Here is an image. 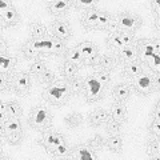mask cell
Listing matches in <instances>:
<instances>
[{
  "mask_svg": "<svg viewBox=\"0 0 160 160\" xmlns=\"http://www.w3.org/2000/svg\"><path fill=\"white\" fill-rule=\"evenodd\" d=\"M135 48L138 52V60L146 64L155 73H159L160 68V49L159 40L144 38L135 42Z\"/></svg>",
  "mask_w": 160,
  "mask_h": 160,
  "instance_id": "obj_1",
  "label": "cell"
},
{
  "mask_svg": "<svg viewBox=\"0 0 160 160\" xmlns=\"http://www.w3.org/2000/svg\"><path fill=\"white\" fill-rule=\"evenodd\" d=\"M44 102L51 104L53 107H63L69 102L71 99V91L68 87L67 80L62 82H53L51 86H47L42 93Z\"/></svg>",
  "mask_w": 160,
  "mask_h": 160,
  "instance_id": "obj_2",
  "label": "cell"
},
{
  "mask_svg": "<svg viewBox=\"0 0 160 160\" xmlns=\"http://www.w3.org/2000/svg\"><path fill=\"white\" fill-rule=\"evenodd\" d=\"M129 87H131V91L138 96L148 98L149 95L159 89V73H140L139 76L132 79Z\"/></svg>",
  "mask_w": 160,
  "mask_h": 160,
  "instance_id": "obj_3",
  "label": "cell"
},
{
  "mask_svg": "<svg viewBox=\"0 0 160 160\" xmlns=\"http://www.w3.org/2000/svg\"><path fill=\"white\" fill-rule=\"evenodd\" d=\"M28 123L35 131L43 132L51 127L52 123V113L49 109L44 106H36L33 107L28 115Z\"/></svg>",
  "mask_w": 160,
  "mask_h": 160,
  "instance_id": "obj_4",
  "label": "cell"
},
{
  "mask_svg": "<svg viewBox=\"0 0 160 160\" xmlns=\"http://www.w3.org/2000/svg\"><path fill=\"white\" fill-rule=\"evenodd\" d=\"M106 89L107 87L100 83L93 75H89V76L84 78L83 96L87 100V103L91 104V103L102 102L104 96H106Z\"/></svg>",
  "mask_w": 160,
  "mask_h": 160,
  "instance_id": "obj_5",
  "label": "cell"
},
{
  "mask_svg": "<svg viewBox=\"0 0 160 160\" xmlns=\"http://www.w3.org/2000/svg\"><path fill=\"white\" fill-rule=\"evenodd\" d=\"M32 40L40 55H66L67 52L66 42L59 40L53 36H46L43 39L32 38Z\"/></svg>",
  "mask_w": 160,
  "mask_h": 160,
  "instance_id": "obj_6",
  "label": "cell"
},
{
  "mask_svg": "<svg viewBox=\"0 0 160 160\" xmlns=\"http://www.w3.org/2000/svg\"><path fill=\"white\" fill-rule=\"evenodd\" d=\"M143 26V19L136 13L124 11L115 16V28L119 31H126L135 33Z\"/></svg>",
  "mask_w": 160,
  "mask_h": 160,
  "instance_id": "obj_7",
  "label": "cell"
},
{
  "mask_svg": "<svg viewBox=\"0 0 160 160\" xmlns=\"http://www.w3.org/2000/svg\"><path fill=\"white\" fill-rule=\"evenodd\" d=\"M11 92L20 98H26L31 92V75L28 72H15L11 76Z\"/></svg>",
  "mask_w": 160,
  "mask_h": 160,
  "instance_id": "obj_8",
  "label": "cell"
},
{
  "mask_svg": "<svg viewBox=\"0 0 160 160\" xmlns=\"http://www.w3.org/2000/svg\"><path fill=\"white\" fill-rule=\"evenodd\" d=\"M38 143L42 147H44V149H46L48 153L52 155L60 146H63V144L66 143V140H64V138L62 136V133L59 131L49 127L48 129H46V131H43L42 138L39 139Z\"/></svg>",
  "mask_w": 160,
  "mask_h": 160,
  "instance_id": "obj_9",
  "label": "cell"
},
{
  "mask_svg": "<svg viewBox=\"0 0 160 160\" xmlns=\"http://www.w3.org/2000/svg\"><path fill=\"white\" fill-rule=\"evenodd\" d=\"M78 47L80 49V55H82V66L95 67L100 55L99 47L92 42H83L78 44Z\"/></svg>",
  "mask_w": 160,
  "mask_h": 160,
  "instance_id": "obj_10",
  "label": "cell"
},
{
  "mask_svg": "<svg viewBox=\"0 0 160 160\" xmlns=\"http://www.w3.org/2000/svg\"><path fill=\"white\" fill-rule=\"evenodd\" d=\"M49 32H51V36L56 38L59 40H63L66 42L69 38L72 36V29L69 27V24L64 20H55L49 24Z\"/></svg>",
  "mask_w": 160,
  "mask_h": 160,
  "instance_id": "obj_11",
  "label": "cell"
},
{
  "mask_svg": "<svg viewBox=\"0 0 160 160\" xmlns=\"http://www.w3.org/2000/svg\"><path fill=\"white\" fill-rule=\"evenodd\" d=\"M69 159L73 160H96L98 155L88 144H79L73 147L69 153Z\"/></svg>",
  "mask_w": 160,
  "mask_h": 160,
  "instance_id": "obj_12",
  "label": "cell"
},
{
  "mask_svg": "<svg viewBox=\"0 0 160 160\" xmlns=\"http://www.w3.org/2000/svg\"><path fill=\"white\" fill-rule=\"evenodd\" d=\"M118 66H119V63H118L116 55L115 53H103V55H99L98 62L95 64V68H98V71L112 72Z\"/></svg>",
  "mask_w": 160,
  "mask_h": 160,
  "instance_id": "obj_13",
  "label": "cell"
},
{
  "mask_svg": "<svg viewBox=\"0 0 160 160\" xmlns=\"http://www.w3.org/2000/svg\"><path fill=\"white\" fill-rule=\"evenodd\" d=\"M109 119V111H107L106 108H95L87 116V123L91 127H100L103 124L107 123V120Z\"/></svg>",
  "mask_w": 160,
  "mask_h": 160,
  "instance_id": "obj_14",
  "label": "cell"
},
{
  "mask_svg": "<svg viewBox=\"0 0 160 160\" xmlns=\"http://www.w3.org/2000/svg\"><path fill=\"white\" fill-rule=\"evenodd\" d=\"M113 27H115V18L112 16V13H109L108 11H102V9H100L95 31H109L111 32Z\"/></svg>",
  "mask_w": 160,
  "mask_h": 160,
  "instance_id": "obj_15",
  "label": "cell"
},
{
  "mask_svg": "<svg viewBox=\"0 0 160 160\" xmlns=\"http://www.w3.org/2000/svg\"><path fill=\"white\" fill-rule=\"evenodd\" d=\"M72 3L67 2V0H53V2L47 3V9L49 13L55 15V16H63L67 15V12L71 9Z\"/></svg>",
  "mask_w": 160,
  "mask_h": 160,
  "instance_id": "obj_16",
  "label": "cell"
},
{
  "mask_svg": "<svg viewBox=\"0 0 160 160\" xmlns=\"http://www.w3.org/2000/svg\"><path fill=\"white\" fill-rule=\"evenodd\" d=\"M143 72H144V64L142 62H139V60H135V62L124 64L123 69H122V76L132 80L133 78L139 76V75Z\"/></svg>",
  "mask_w": 160,
  "mask_h": 160,
  "instance_id": "obj_17",
  "label": "cell"
},
{
  "mask_svg": "<svg viewBox=\"0 0 160 160\" xmlns=\"http://www.w3.org/2000/svg\"><path fill=\"white\" fill-rule=\"evenodd\" d=\"M99 13H100V9L99 8H92V9H88L83 13L82 16V26L84 27L86 31H95V27H96V22H98V18H99Z\"/></svg>",
  "mask_w": 160,
  "mask_h": 160,
  "instance_id": "obj_18",
  "label": "cell"
},
{
  "mask_svg": "<svg viewBox=\"0 0 160 160\" xmlns=\"http://www.w3.org/2000/svg\"><path fill=\"white\" fill-rule=\"evenodd\" d=\"M20 55L26 60H39L40 52L38 51V48L35 47L32 38H29L28 40H26V42L22 44V47H20Z\"/></svg>",
  "mask_w": 160,
  "mask_h": 160,
  "instance_id": "obj_19",
  "label": "cell"
},
{
  "mask_svg": "<svg viewBox=\"0 0 160 160\" xmlns=\"http://www.w3.org/2000/svg\"><path fill=\"white\" fill-rule=\"evenodd\" d=\"M18 58L12 55L4 53L0 55V73L3 75H13V69L16 68Z\"/></svg>",
  "mask_w": 160,
  "mask_h": 160,
  "instance_id": "obj_20",
  "label": "cell"
},
{
  "mask_svg": "<svg viewBox=\"0 0 160 160\" xmlns=\"http://www.w3.org/2000/svg\"><path fill=\"white\" fill-rule=\"evenodd\" d=\"M127 116H128V109L124 103L115 102L111 106V108H109V118L116 120L119 123L123 124L127 120Z\"/></svg>",
  "mask_w": 160,
  "mask_h": 160,
  "instance_id": "obj_21",
  "label": "cell"
},
{
  "mask_svg": "<svg viewBox=\"0 0 160 160\" xmlns=\"http://www.w3.org/2000/svg\"><path fill=\"white\" fill-rule=\"evenodd\" d=\"M112 96L115 99V102H120V103H124L127 102L131 96V87H129V84H126V83H119L116 86L112 87Z\"/></svg>",
  "mask_w": 160,
  "mask_h": 160,
  "instance_id": "obj_22",
  "label": "cell"
},
{
  "mask_svg": "<svg viewBox=\"0 0 160 160\" xmlns=\"http://www.w3.org/2000/svg\"><path fill=\"white\" fill-rule=\"evenodd\" d=\"M19 23H20V15L13 7L2 12V26L4 28L16 27Z\"/></svg>",
  "mask_w": 160,
  "mask_h": 160,
  "instance_id": "obj_23",
  "label": "cell"
},
{
  "mask_svg": "<svg viewBox=\"0 0 160 160\" xmlns=\"http://www.w3.org/2000/svg\"><path fill=\"white\" fill-rule=\"evenodd\" d=\"M28 32L33 39H43L48 35V28L40 20H32L28 24Z\"/></svg>",
  "mask_w": 160,
  "mask_h": 160,
  "instance_id": "obj_24",
  "label": "cell"
},
{
  "mask_svg": "<svg viewBox=\"0 0 160 160\" xmlns=\"http://www.w3.org/2000/svg\"><path fill=\"white\" fill-rule=\"evenodd\" d=\"M116 59H118V63L119 64H127V63H131L138 60V52H136V48L133 47H124L123 49L116 53Z\"/></svg>",
  "mask_w": 160,
  "mask_h": 160,
  "instance_id": "obj_25",
  "label": "cell"
},
{
  "mask_svg": "<svg viewBox=\"0 0 160 160\" xmlns=\"http://www.w3.org/2000/svg\"><path fill=\"white\" fill-rule=\"evenodd\" d=\"M107 47L109 51H112V53H115V55H116L120 49L124 48L119 29H113V31L109 32L108 38H107Z\"/></svg>",
  "mask_w": 160,
  "mask_h": 160,
  "instance_id": "obj_26",
  "label": "cell"
},
{
  "mask_svg": "<svg viewBox=\"0 0 160 160\" xmlns=\"http://www.w3.org/2000/svg\"><path fill=\"white\" fill-rule=\"evenodd\" d=\"M148 129H149V133L153 138H159V133H160V106H159V103L156 104V107L152 111Z\"/></svg>",
  "mask_w": 160,
  "mask_h": 160,
  "instance_id": "obj_27",
  "label": "cell"
},
{
  "mask_svg": "<svg viewBox=\"0 0 160 160\" xmlns=\"http://www.w3.org/2000/svg\"><path fill=\"white\" fill-rule=\"evenodd\" d=\"M78 72H79L78 64L67 62V60L62 64V67H60V73H62V76L66 80H69V79H72L75 76H78Z\"/></svg>",
  "mask_w": 160,
  "mask_h": 160,
  "instance_id": "obj_28",
  "label": "cell"
},
{
  "mask_svg": "<svg viewBox=\"0 0 160 160\" xmlns=\"http://www.w3.org/2000/svg\"><path fill=\"white\" fill-rule=\"evenodd\" d=\"M68 82V87L71 91L72 96H80L83 95V88H84V79L80 76H75L72 79L67 80Z\"/></svg>",
  "mask_w": 160,
  "mask_h": 160,
  "instance_id": "obj_29",
  "label": "cell"
},
{
  "mask_svg": "<svg viewBox=\"0 0 160 160\" xmlns=\"http://www.w3.org/2000/svg\"><path fill=\"white\" fill-rule=\"evenodd\" d=\"M2 127V138L4 139L7 132H13V131H22V123H20L19 118H9Z\"/></svg>",
  "mask_w": 160,
  "mask_h": 160,
  "instance_id": "obj_30",
  "label": "cell"
},
{
  "mask_svg": "<svg viewBox=\"0 0 160 160\" xmlns=\"http://www.w3.org/2000/svg\"><path fill=\"white\" fill-rule=\"evenodd\" d=\"M106 146L111 152L118 153L123 149V138L120 135H109V138L106 140Z\"/></svg>",
  "mask_w": 160,
  "mask_h": 160,
  "instance_id": "obj_31",
  "label": "cell"
},
{
  "mask_svg": "<svg viewBox=\"0 0 160 160\" xmlns=\"http://www.w3.org/2000/svg\"><path fill=\"white\" fill-rule=\"evenodd\" d=\"M146 152L147 156L151 159H158L160 153V144H159V138H152L149 139L146 144Z\"/></svg>",
  "mask_w": 160,
  "mask_h": 160,
  "instance_id": "obj_32",
  "label": "cell"
},
{
  "mask_svg": "<svg viewBox=\"0 0 160 160\" xmlns=\"http://www.w3.org/2000/svg\"><path fill=\"white\" fill-rule=\"evenodd\" d=\"M84 118L82 116V113L79 112H71L68 113L66 118H64V123L68 128H78L83 124Z\"/></svg>",
  "mask_w": 160,
  "mask_h": 160,
  "instance_id": "obj_33",
  "label": "cell"
},
{
  "mask_svg": "<svg viewBox=\"0 0 160 160\" xmlns=\"http://www.w3.org/2000/svg\"><path fill=\"white\" fill-rule=\"evenodd\" d=\"M72 6L75 9H82V11H88V9H92V8H98L99 6V2L96 0H75V2H71Z\"/></svg>",
  "mask_w": 160,
  "mask_h": 160,
  "instance_id": "obj_34",
  "label": "cell"
},
{
  "mask_svg": "<svg viewBox=\"0 0 160 160\" xmlns=\"http://www.w3.org/2000/svg\"><path fill=\"white\" fill-rule=\"evenodd\" d=\"M6 109H7V115L9 118H20L23 115L22 106L18 102H15V100L6 103Z\"/></svg>",
  "mask_w": 160,
  "mask_h": 160,
  "instance_id": "obj_35",
  "label": "cell"
},
{
  "mask_svg": "<svg viewBox=\"0 0 160 160\" xmlns=\"http://www.w3.org/2000/svg\"><path fill=\"white\" fill-rule=\"evenodd\" d=\"M64 58H66L67 62H71L73 64H82V55H80V49L78 46L72 47L71 49H67L66 55H64Z\"/></svg>",
  "mask_w": 160,
  "mask_h": 160,
  "instance_id": "obj_36",
  "label": "cell"
},
{
  "mask_svg": "<svg viewBox=\"0 0 160 160\" xmlns=\"http://www.w3.org/2000/svg\"><path fill=\"white\" fill-rule=\"evenodd\" d=\"M6 142L11 146H19L22 144L23 139H24V135H23V129L22 131H13V132H7L6 133Z\"/></svg>",
  "mask_w": 160,
  "mask_h": 160,
  "instance_id": "obj_37",
  "label": "cell"
},
{
  "mask_svg": "<svg viewBox=\"0 0 160 160\" xmlns=\"http://www.w3.org/2000/svg\"><path fill=\"white\" fill-rule=\"evenodd\" d=\"M88 146L91 147L95 152L102 151L104 148V146H106V140H104V138L102 135H95L93 138H91L88 140Z\"/></svg>",
  "mask_w": 160,
  "mask_h": 160,
  "instance_id": "obj_38",
  "label": "cell"
},
{
  "mask_svg": "<svg viewBox=\"0 0 160 160\" xmlns=\"http://www.w3.org/2000/svg\"><path fill=\"white\" fill-rule=\"evenodd\" d=\"M122 123H119L116 122V120H113L109 118L107 120V123H106V131L109 133V135H120V132H122Z\"/></svg>",
  "mask_w": 160,
  "mask_h": 160,
  "instance_id": "obj_39",
  "label": "cell"
},
{
  "mask_svg": "<svg viewBox=\"0 0 160 160\" xmlns=\"http://www.w3.org/2000/svg\"><path fill=\"white\" fill-rule=\"evenodd\" d=\"M47 69V63L46 60H35V62L31 64V67H29V72L35 76H39L40 73H43L44 71Z\"/></svg>",
  "mask_w": 160,
  "mask_h": 160,
  "instance_id": "obj_40",
  "label": "cell"
},
{
  "mask_svg": "<svg viewBox=\"0 0 160 160\" xmlns=\"http://www.w3.org/2000/svg\"><path fill=\"white\" fill-rule=\"evenodd\" d=\"M38 80L40 84H44V86H51L55 82V72L51 69H46L43 73H40L38 76Z\"/></svg>",
  "mask_w": 160,
  "mask_h": 160,
  "instance_id": "obj_41",
  "label": "cell"
},
{
  "mask_svg": "<svg viewBox=\"0 0 160 160\" xmlns=\"http://www.w3.org/2000/svg\"><path fill=\"white\" fill-rule=\"evenodd\" d=\"M120 38H122V42H123L124 47H133L135 46V42H136L135 33L126 32V31H120Z\"/></svg>",
  "mask_w": 160,
  "mask_h": 160,
  "instance_id": "obj_42",
  "label": "cell"
},
{
  "mask_svg": "<svg viewBox=\"0 0 160 160\" xmlns=\"http://www.w3.org/2000/svg\"><path fill=\"white\" fill-rule=\"evenodd\" d=\"M93 76L96 78L102 84H104L106 87H108L112 82V76H111V72H106V71H96L93 73Z\"/></svg>",
  "mask_w": 160,
  "mask_h": 160,
  "instance_id": "obj_43",
  "label": "cell"
},
{
  "mask_svg": "<svg viewBox=\"0 0 160 160\" xmlns=\"http://www.w3.org/2000/svg\"><path fill=\"white\" fill-rule=\"evenodd\" d=\"M11 76L12 75H3L0 73V88H2L3 92L9 91L11 89Z\"/></svg>",
  "mask_w": 160,
  "mask_h": 160,
  "instance_id": "obj_44",
  "label": "cell"
},
{
  "mask_svg": "<svg viewBox=\"0 0 160 160\" xmlns=\"http://www.w3.org/2000/svg\"><path fill=\"white\" fill-rule=\"evenodd\" d=\"M151 8H152V13H153V16H156V19L159 20L160 7H159V2H158V0H152V2H151Z\"/></svg>",
  "mask_w": 160,
  "mask_h": 160,
  "instance_id": "obj_45",
  "label": "cell"
},
{
  "mask_svg": "<svg viewBox=\"0 0 160 160\" xmlns=\"http://www.w3.org/2000/svg\"><path fill=\"white\" fill-rule=\"evenodd\" d=\"M9 8H12V2H9V0H2L0 2V11L2 12L7 11Z\"/></svg>",
  "mask_w": 160,
  "mask_h": 160,
  "instance_id": "obj_46",
  "label": "cell"
},
{
  "mask_svg": "<svg viewBox=\"0 0 160 160\" xmlns=\"http://www.w3.org/2000/svg\"><path fill=\"white\" fill-rule=\"evenodd\" d=\"M4 53H8V43L7 40H4V38H2V40H0V55Z\"/></svg>",
  "mask_w": 160,
  "mask_h": 160,
  "instance_id": "obj_47",
  "label": "cell"
}]
</instances>
